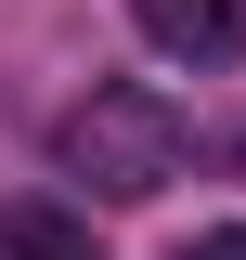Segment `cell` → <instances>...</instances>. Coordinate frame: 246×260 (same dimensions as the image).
I'll return each instance as SVG.
<instances>
[{"label": "cell", "instance_id": "obj_1", "mask_svg": "<svg viewBox=\"0 0 246 260\" xmlns=\"http://www.w3.org/2000/svg\"><path fill=\"white\" fill-rule=\"evenodd\" d=\"M182 156H194L182 104L143 91V78H104V91L65 104V130H52V169H65L78 195H104V208H155V195L182 182Z\"/></svg>", "mask_w": 246, "mask_h": 260}, {"label": "cell", "instance_id": "obj_2", "mask_svg": "<svg viewBox=\"0 0 246 260\" xmlns=\"http://www.w3.org/2000/svg\"><path fill=\"white\" fill-rule=\"evenodd\" d=\"M143 13L155 52H182V65H233L246 52V0H130Z\"/></svg>", "mask_w": 246, "mask_h": 260}, {"label": "cell", "instance_id": "obj_3", "mask_svg": "<svg viewBox=\"0 0 246 260\" xmlns=\"http://www.w3.org/2000/svg\"><path fill=\"white\" fill-rule=\"evenodd\" d=\"M0 260H104V234L52 195H0Z\"/></svg>", "mask_w": 246, "mask_h": 260}, {"label": "cell", "instance_id": "obj_4", "mask_svg": "<svg viewBox=\"0 0 246 260\" xmlns=\"http://www.w3.org/2000/svg\"><path fill=\"white\" fill-rule=\"evenodd\" d=\"M169 260H246V221H220V234H182Z\"/></svg>", "mask_w": 246, "mask_h": 260}, {"label": "cell", "instance_id": "obj_5", "mask_svg": "<svg viewBox=\"0 0 246 260\" xmlns=\"http://www.w3.org/2000/svg\"><path fill=\"white\" fill-rule=\"evenodd\" d=\"M233 156H246V143H233Z\"/></svg>", "mask_w": 246, "mask_h": 260}]
</instances>
